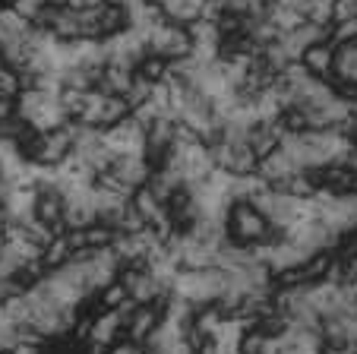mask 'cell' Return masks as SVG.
I'll return each instance as SVG.
<instances>
[{"label": "cell", "instance_id": "1", "mask_svg": "<svg viewBox=\"0 0 357 354\" xmlns=\"http://www.w3.org/2000/svg\"><path fill=\"white\" fill-rule=\"evenodd\" d=\"M225 231L234 234V241H231V244H237V247H257V244L275 241V237H272V234H275V228L263 219V212H259V209L253 206L250 200L231 202V206H228V221H225Z\"/></svg>", "mask_w": 357, "mask_h": 354}, {"label": "cell", "instance_id": "4", "mask_svg": "<svg viewBox=\"0 0 357 354\" xmlns=\"http://www.w3.org/2000/svg\"><path fill=\"white\" fill-rule=\"evenodd\" d=\"M332 38H335V45H354V41H357V16L335 22V32H332Z\"/></svg>", "mask_w": 357, "mask_h": 354}, {"label": "cell", "instance_id": "3", "mask_svg": "<svg viewBox=\"0 0 357 354\" xmlns=\"http://www.w3.org/2000/svg\"><path fill=\"white\" fill-rule=\"evenodd\" d=\"M332 64H335V45L332 41H317L301 54V67L317 80H326L332 73Z\"/></svg>", "mask_w": 357, "mask_h": 354}, {"label": "cell", "instance_id": "2", "mask_svg": "<svg viewBox=\"0 0 357 354\" xmlns=\"http://www.w3.org/2000/svg\"><path fill=\"white\" fill-rule=\"evenodd\" d=\"M146 45H149V54H155L162 61H181V57L193 54V38H190L187 29L165 20L146 32Z\"/></svg>", "mask_w": 357, "mask_h": 354}]
</instances>
